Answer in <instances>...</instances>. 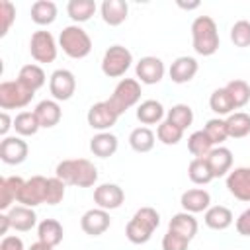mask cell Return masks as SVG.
Returning <instances> with one entry per match:
<instances>
[{
  "instance_id": "d6a6232c",
  "label": "cell",
  "mask_w": 250,
  "mask_h": 250,
  "mask_svg": "<svg viewBox=\"0 0 250 250\" xmlns=\"http://www.w3.org/2000/svg\"><path fill=\"white\" fill-rule=\"evenodd\" d=\"M209 107H211V111L213 113H217L219 117L221 115H230V113H234V104H232V98H230V94L227 92V88H217L213 94H211V98H209Z\"/></svg>"
},
{
  "instance_id": "ba28073f",
  "label": "cell",
  "mask_w": 250,
  "mask_h": 250,
  "mask_svg": "<svg viewBox=\"0 0 250 250\" xmlns=\"http://www.w3.org/2000/svg\"><path fill=\"white\" fill-rule=\"evenodd\" d=\"M29 53L37 62L49 64L57 59V43L55 37L51 35V31H35L29 39Z\"/></svg>"
},
{
  "instance_id": "ab89813d",
  "label": "cell",
  "mask_w": 250,
  "mask_h": 250,
  "mask_svg": "<svg viewBox=\"0 0 250 250\" xmlns=\"http://www.w3.org/2000/svg\"><path fill=\"white\" fill-rule=\"evenodd\" d=\"M203 131L207 133V137L211 139V143H213V145H219V146H221V143L229 137L227 121L221 119V117H213V119H209V121L205 123V127H203Z\"/></svg>"
},
{
  "instance_id": "60d3db41",
  "label": "cell",
  "mask_w": 250,
  "mask_h": 250,
  "mask_svg": "<svg viewBox=\"0 0 250 250\" xmlns=\"http://www.w3.org/2000/svg\"><path fill=\"white\" fill-rule=\"evenodd\" d=\"M156 137L164 145H178L182 141V137H184V131L180 127H176L174 123H170L168 119H164L156 129Z\"/></svg>"
},
{
  "instance_id": "7bdbcfd3",
  "label": "cell",
  "mask_w": 250,
  "mask_h": 250,
  "mask_svg": "<svg viewBox=\"0 0 250 250\" xmlns=\"http://www.w3.org/2000/svg\"><path fill=\"white\" fill-rule=\"evenodd\" d=\"M64 182L57 176L47 178V195H45V203L47 205H57L64 199Z\"/></svg>"
},
{
  "instance_id": "7402d4cb",
  "label": "cell",
  "mask_w": 250,
  "mask_h": 250,
  "mask_svg": "<svg viewBox=\"0 0 250 250\" xmlns=\"http://www.w3.org/2000/svg\"><path fill=\"white\" fill-rule=\"evenodd\" d=\"M117 146H119V141L109 131L98 133V135H94L90 139V150L98 158H109V156H113L117 152Z\"/></svg>"
},
{
  "instance_id": "e0dca14e",
  "label": "cell",
  "mask_w": 250,
  "mask_h": 250,
  "mask_svg": "<svg viewBox=\"0 0 250 250\" xmlns=\"http://www.w3.org/2000/svg\"><path fill=\"white\" fill-rule=\"evenodd\" d=\"M213 178H223L229 176L230 168H232V152L227 146H215L207 156H205Z\"/></svg>"
},
{
  "instance_id": "8992f818",
  "label": "cell",
  "mask_w": 250,
  "mask_h": 250,
  "mask_svg": "<svg viewBox=\"0 0 250 250\" xmlns=\"http://www.w3.org/2000/svg\"><path fill=\"white\" fill-rule=\"evenodd\" d=\"M139 100H141V82L135 78H121L107 102L117 111V115H123Z\"/></svg>"
},
{
  "instance_id": "30bf717a",
  "label": "cell",
  "mask_w": 250,
  "mask_h": 250,
  "mask_svg": "<svg viewBox=\"0 0 250 250\" xmlns=\"http://www.w3.org/2000/svg\"><path fill=\"white\" fill-rule=\"evenodd\" d=\"M86 119H88V125H90L92 129L104 133V131L111 129V127L117 123L119 115H117V111L109 105V102L104 100V102H96V104L88 109Z\"/></svg>"
},
{
  "instance_id": "4fadbf2b",
  "label": "cell",
  "mask_w": 250,
  "mask_h": 250,
  "mask_svg": "<svg viewBox=\"0 0 250 250\" xmlns=\"http://www.w3.org/2000/svg\"><path fill=\"white\" fill-rule=\"evenodd\" d=\"M123 201H125V191L117 184H100L94 189V203L100 209L111 211V209L121 207Z\"/></svg>"
},
{
  "instance_id": "1f68e13d",
  "label": "cell",
  "mask_w": 250,
  "mask_h": 250,
  "mask_svg": "<svg viewBox=\"0 0 250 250\" xmlns=\"http://www.w3.org/2000/svg\"><path fill=\"white\" fill-rule=\"evenodd\" d=\"M18 80L23 82L27 88H31V90L35 92V90H39L41 86H45L47 76H45V72H43V68H41L39 64H23V66L20 68Z\"/></svg>"
},
{
  "instance_id": "e575fe53",
  "label": "cell",
  "mask_w": 250,
  "mask_h": 250,
  "mask_svg": "<svg viewBox=\"0 0 250 250\" xmlns=\"http://www.w3.org/2000/svg\"><path fill=\"white\" fill-rule=\"evenodd\" d=\"M129 145L135 152H148L154 148V133L148 127H137L129 135Z\"/></svg>"
},
{
  "instance_id": "816d5d0a",
  "label": "cell",
  "mask_w": 250,
  "mask_h": 250,
  "mask_svg": "<svg viewBox=\"0 0 250 250\" xmlns=\"http://www.w3.org/2000/svg\"><path fill=\"white\" fill-rule=\"evenodd\" d=\"M178 6L180 8H184V10H195V8H199V2H178Z\"/></svg>"
},
{
  "instance_id": "b9f144b4",
  "label": "cell",
  "mask_w": 250,
  "mask_h": 250,
  "mask_svg": "<svg viewBox=\"0 0 250 250\" xmlns=\"http://www.w3.org/2000/svg\"><path fill=\"white\" fill-rule=\"evenodd\" d=\"M230 41L234 47H250V21L238 20L230 27Z\"/></svg>"
},
{
  "instance_id": "c3c4849f",
  "label": "cell",
  "mask_w": 250,
  "mask_h": 250,
  "mask_svg": "<svg viewBox=\"0 0 250 250\" xmlns=\"http://www.w3.org/2000/svg\"><path fill=\"white\" fill-rule=\"evenodd\" d=\"M10 127H14V121L10 119L8 111H2V113H0V135L6 137V133L10 131Z\"/></svg>"
},
{
  "instance_id": "277c9868",
  "label": "cell",
  "mask_w": 250,
  "mask_h": 250,
  "mask_svg": "<svg viewBox=\"0 0 250 250\" xmlns=\"http://www.w3.org/2000/svg\"><path fill=\"white\" fill-rule=\"evenodd\" d=\"M59 45L70 59H84L92 51V39L80 25H66L59 35Z\"/></svg>"
},
{
  "instance_id": "681fc988",
  "label": "cell",
  "mask_w": 250,
  "mask_h": 250,
  "mask_svg": "<svg viewBox=\"0 0 250 250\" xmlns=\"http://www.w3.org/2000/svg\"><path fill=\"white\" fill-rule=\"evenodd\" d=\"M8 229H12L10 219H8V213H0V234H4V236H6Z\"/></svg>"
},
{
  "instance_id": "603a6c76",
  "label": "cell",
  "mask_w": 250,
  "mask_h": 250,
  "mask_svg": "<svg viewBox=\"0 0 250 250\" xmlns=\"http://www.w3.org/2000/svg\"><path fill=\"white\" fill-rule=\"evenodd\" d=\"M8 219L12 229L20 230V232H27L37 225V215L33 211V207H25V205H16L8 211Z\"/></svg>"
},
{
  "instance_id": "52a82bcc",
  "label": "cell",
  "mask_w": 250,
  "mask_h": 250,
  "mask_svg": "<svg viewBox=\"0 0 250 250\" xmlns=\"http://www.w3.org/2000/svg\"><path fill=\"white\" fill-rule=\"evenodd\" d=\"M133 62V55L127 47L123 45H111L105 53H104V59H102V72L109 78H119L123 76L129 66Z\"/></svg>"
},
{
  "instance_id": "8d00e7d4",
  "label": "cell",
  "mask_w": 250,
  "mask_h": 250,
  "mask_svg": "<svg viewBox=\"0 0 250 250\" xmlns=\"http://www.w3.org/2000/svg\"><path fill=\"white\" fill-rule=\"evenodd\" d=\"M166 119L170 123H174L176 127H180L182 131H186L191 123H193V109L188 105V104H176L168 109L166 113Z\"/></svg>"
},
{
  "instance_id": "484cf974",
  "label": "cell",
  "mask_w": 250,
  "mask_h": 250,
  "mask_svg": "<svg viewBox=\"0 0 250 250\" xmlns=\"http://www.w3.org/2000/svg\"><path fill=\"white\" fill-rule=\"evenodd\" d=\"M37 236L41 242L49 244V246H57L62 242V236H64V230H62V225L57 221V219H43L39 225H37Z\"/></svg>"
},
{
  "instance_id": "cb8c5ba5",
  "label": "cell",
  "mask_w": 250,
  "mask_h": 250,
  "mask_svg": "<svg viewBox=\"0 0 250 250\" xmlns=\"http://www.w3.org/2000/svg\"><path fill=\"white\" fill-rule=\"evenodd\" d=\"M33 111H35V115H37L39 125L45 127V129L55 127V125L61 121V117H62V111H61V105H59L57 100H43V102H39V104L35 105Z\"/></svg>"
},
{
  "instance_id": "f907efd6",
  "label": "cell",
  "mask_w": 250,
  "mask_h": 250,
  "mask_svg": "<svg viewBox=\"0 0 250 250\" xmlns=\"http://www.w3.org/2000/svg\"><path fill=\"white\" fill-rule=\"evenodd\" d=\"M29 250H53V246H49V244H45V242L37 240V242H33V244L29 246Z\"/></svg>"
},
{
  "instance_id": "9c48e42d",
  "label": "cell",
  "mask_w": 250,
  "mask_h": 250,
  "mask_svg": "<svg viewBox=\"0 0 250 250\" xmlns=\"http://www.w3.org/2000/svg\"><path fill=\"white\" fill-rule=\"evenodd\" d=\"M49 92L53 96V100L57 102H66L74 96L76 92V78L70 70L66 68H57L51 78H49Z\"/></svg>"
},
{
  "instance_id": "83f0119b",
  "label": "cell",
  "mask_w": 250,
  "mask_h": 250,
  "mask_svg": "<svg viewBox=\"0 0 250 250\" xmlns=\"http://www.w3.org/2000/svg\"><path fill=\"white\" fill-rule=\"evenodd\" d=\"M162 117H164V107L158 100H145L137 107V119L143 125H154V123L160 125Z\"/></svg>"
},
{
  "instance_id": "7dc6e473",
  "label": "cell",
  "mask_w": 250,
  "mask_h": 250,
  "mask_svg": "<svg viewBox=\"0 0 250 250\" xmlns=\"http://www.w3.org/2000/svg\"><path fill=\"white\" fill-rule=\"evenodd\" d=\"M0 250H23V240L20 236H4L0 242Z\"/></svg>"
},
{
  "instance_id": "836d02e7",
  "label": "cell",
  "mask_w": 250,
  "mask_h": 250,
  "mask_svg": "<svg viewBox=\"0 0 250 250\" xmlns=\"http://www.w3.org/2000/svg\"><path fill=\"white\" fill-rule=\"evenodd\" d=\"M14 129L18 137H33L41 129L35 111H20L14 119Z\"/></svg>"
},
{
  "instance_id": "f35d334b",
  "label": "cell",
  "mask_w": 250,
  "mask_h": 250,
  "mask_svg": "<svg viewBox=\"0 0 250 250\" xmlns=\"http://www.w3.org/2000/svg\"><path fill=\"white\" fill-rule=\"evenodd\" d=\"M225 88H227V92L232 98L234 109H240V107H244L250 102V86H248V82L236 78V80H230Z\"/></svg>"
},
{
  "instance_id": "4316f807",
  "label": "cell",
  "mask_w": 250,
  "mask_h": 250,
  "mask_svg": "<svg viewBox=\"0 0 250 250\" xmlns=\"http://www.w3.org/2000/svg\"><path fill=\"white\" fill-rule=\"evenodd\" d=\"M168 230L178 232V234L186 236L188 240H191V238L197 234V221H195V217H193L191 213L182 211V213H176V215L170 219Z\"/></svg>"
},
{
  "instance_id": "5b68a950",
  "label": "cell",
  "mask_w": 250,
  "mask_h": 250,
  "mask_svg": "<svg viewBox=\"0 0 250 250\" xmlns=\"http://www.w3.org/2000/svg\"><path fill=\"white\" fill-rule=\"evenodd\" d=\"M35 92L27 88L23 82L16 80H6L0 84V107L6 109H21L33 100Z\"/></svg>"
},
{
  "instance_id": "bcb514c9",
  "label": "cell",
  "mask_w": 250,
  "mask_h": 250,
  "mask_svg": "<svg viewBox=\"0 0 250 250\" xmlns=\"http://www.w3.org/2000/svg\"><path fill=\"white\" fill-rule=\"evenodd\" d=\"M236 230L242 236H250V207L246 211H242L240 217L236 219Z\"/></svg>"
},
{
  "instance_id": "9a60e30c",
  "label": "cell",
  "mask_w": 250,
  "mask_h": 250,
  "mask_svg": "<svg viewBox=\"0 0 250 250\" xmlns=\"http://www.w3.org/2000/svg\"><path fill=\"white\" fill-rule=\"evenodd\" d=\"M227 189L240 201H250V166H240L229 172Z\"/></svg>"
},
{
  "instance_id": "d4e9b609",
  "label": "cell",
  "mask_w": 250,
  "mask_h": 250,
  "mask_svg": "<svg viewBox=\"0 0 250 250\" xmlns=\"http://www.w3.org/2000/svg\"><path fill=\"white\" fill-rule=\"evenodd\" d=\"M205 225L213 230H225L232 225V211L225 205H213L205 211Z\"/></svg>"
},
{
  "instance_id": "ffe728a7",
  "label": "cell",
  "mask_w": 250,
  "mask_h": 250,
  "mask_svg": "<svg viewBox=\"0 0 250 250\" xmlns=\"http://www.w3.org/2000/svg\"><path fill=\"white\" fill-rule=\"evenodd\" d=\"M180 203L184 207L186 213H201V211H207L209 209V203H211V195L209 191L201 189V188H193V189H188L182 193L180 197Z\"/></svg>"
},
{
  "instance_id": "2e32d148",
  "label": "cell",
  "mask_w": 250,
  "mask_h": 250,
  "mask_svg": "<svg viewBox=\"0 0 250 250\" xmlns=\"http://www.w3.org/2000/svg\"><path fill=\"white\" fill-rule=\"evenodd\" d=\"M109 225H111L109 213H107L105 209H100V207L88 209V211L82 215V219H80L82 230H84L86 234H90V236H100V234H104V232L109 229Z\"/></svg>"
},
{
  "instance_id": "8fae6325",
  "label": "cell",
  "mask_w": 250,
  "mask_h": 250,
  "mask_svg": "<svg viewBox=\"0 0 250 250\" xmlns=\"http://www.w3.org/2000/svg\"><path fill=\"white\" fill-rule=\"evenodd\" d=\"M45 195H47V178L31 176L29 180H25L18 203H21L25 207H35V205L45 203Z\"/></svg>"
},
{
  "instance_id": "7c38bea8",
  "label": "cell",
  "mask_w": 250,
  "mask_h": 250,
  "mask_svg": "<svg viewBox=\"0 0 250 250\" xmlns=\"http://www.w3.org/2000/svg\"><path fill=\"white\" fill-rule=\"evenodd\" d=\"M29 146L21 137H4L0 143V158L4 164H21L27 158Z\"/></svg>"
},
{
  "instance_id": "f546056e",
  "label": "cell",
  "mask_w": 250,
  "mask_h": 250,
  "mask_svg": "<svg viewBox=\"0 0 250 250\" xmlns=\"http://www.w3.org/2000/svg\"><path fill=\"white\" fill-rule=\"evenodd\" d=\"M225 121H227L229 137L242 139V137L250 135V113H246V111H234Z\"/></svg>"
},
{
  "instance_id": "ee69618b",
  "label": "cell",
  "mask_w": 250,
  "mask_h": 250,
  "mask_svg": "<svg viewBox=\"0 0 250 250\" xmlns=\"http://www.w3.org/2000/svg\"><path fill=\"white\" fill-rule=\"evenodd\" d=\"M16 20V6L8 0H0V37H4Z\"/></svg>"
},
{
  "instance_id": "d6986e66",
  "label": "cell",
  "mask_w": 250,
  "mask_h": 250,
  "mask_svg": "<svg viewBox=\"0 0 250 250\" xmlns=\"http://www.w3.org/2000/svg\"><path fill=\"white\" fill-rule=\"evenodd\" d=\"M23 184L25 180H21L20 176H8L0 180V211L12 209V203L20 199Z\"/></svg>"
},
{
  "instance_id": "d590c367",
  "label": "cell",
  "mask_w": 250,
  "mask_h": 250,
  "mask_svg": "<svg viewBox=\"0 0 250 250\" xmlns=\"http://www.w3.org/2000/svg\"><path fill=\"white\" fill-rule=\"evenodd\" d=\"M188 150L193 154V158H205L213 150V143L207 137V133L201 129L188 137Z\"/></svg>"
},
{
  "instance_id": "44dd1931",
  "label": "cell",
  "mask_w": 250,
  "mask_h": 250,
  "mask_svg": "<svg viewBox=\"0 0 250 250\" xmlns=\"http://www.w3.org/2000/svg\"><path fill=\"white\" fill-rule=\"evenodd\" d=\"M100 10H102V20L107 25L115 27V25H121L127 20L129 4L125 0H104Z\"/></svg>"
},
{
  "instance_id": "5bb4252c",
  "label": "cell",
  "mask_w": 250,
  "mask_h": 250,
  "mask_svg": "<svg viewBox=\"0 0 250 250\" xmlns=\"http://www.w3.org/2000/svg\"><path fill=\"white\" fill-rule=\"evenodd\" d=\"M164 72H166L164 62L158 57H150V55L143 57L135 66V74L143 84H158L164 78Z\"/></svg>"
},
{
  "instance_id": "4dcf8cb0",
  "label": "cell",
  "mask_w": 250,
  "mask_h": 250,
  "mask_svg": "<svg viewBox=\"0 0 250 250\" xmlns=\"http://www.w3.org/2000/svg\"><path fill=\"white\" fill-rule=\"evenodd\" d=\"M66 14L72 21L84 23L96 14V2L94 0H70L66 4Z\"/></svg>"
},
{
  "instance_id": "7a4b0ae2",
  "label": "cell",
  "mask_w": 250,
  "mask_h": 250,
  "mask_svg": "<svg viewBox=\"0 0 250 250\" xmlns=\"http://www.w3.org/2000/svg\"><path fill=\"white\" fill-rule=\"evenodd\" d=\"M191 43L193 51L201 57H211L219 51L221 39L217 31V23L209 16H197L191 23Z\"/></svg>"
},
{
  "instance_id": "f1b7e54d",
  "label": "cell",
  "mask_w": 250,
  "mask_h": 250,
  "mask_svg": "<svg viewBox=\"0 0 250 250\" xmlns=\"http://www.w3.org/2000/svg\"><path fill=\"white\" fill-rule=\"evenodd\" d=\"M31 20L37 25H49L57 20V4L51 0H37L31 4Z\"/></svg>"
},
{
  "instance_id": "6da1fadb",
  "label": "cell",
  "mask_w": 250,
  "mask_h": 250,
  "mask_svg": "<svg viewBox=\"0 0 250 250\" xmlns=\"http://www.w3.org/2000/svg\"><path fill=\"white\" fill-rule=\"evenodd\" d=\"M55 176L61 178L66 186L90 188L98 182V168L86 158H68L57 164Z\"/></svg>"
},
{
  "instance_id": "74e56055",
  "label": "cell",
  "mask_w": 250,
  "mask_h": 250,
  "mask_svg": "<svg viewBox=\"0 0 250 250\" xmlns=\"http://www.w3.org/2000/svg\"><path fill=\"white\" fill-rule=\"evenodd\" d=\"M188 176H189V180H191L193 184H197V186H205V184H209L211 180H215L205 158H193V160L189 162V166H188Z\"/></svg>"
},
{
  "instance_id": "3957f363",
  "label": "cell",
  "mask_w": 250,
  "mask_h": 250,
  "mask_svg": "<svg viewBox=\"0 0 250 250\" xmlns=\"http://www.w3.org/2000/svg\"><path fill=\"white\" fill-rule=\"evenodd\" d=\"M160 225V215L154 207H141L125 227V236L133 244H145Z\"/></svg>"
},
{
  "instance_id": "ac0fdd59",
  "label": "cell",
  "mask_w": 250,
  "mask_h": 250,
  "mask_svg": "<svg viewBox=\"0 0 250 250\" xmlns=\"http://www.w3.org/2000/svg\"><path fill=\"white\" fill-rule=\"evenodd\" d=\"M199 64L193 57H178L172 64H170V80L176 84H186L189 80H193V76L197 74Z\"/></svg>"
},
{
  "instance_id": "f6af8a7d",
  "label": "cell",
  "mask_w": 250,
  "mask_h": 250,
  "mask_svg": "<svg viewBox=\"0 0 250 250\" xmlns=\"http://www.w3.org/2000/svg\"><path fill=\"white\" fill-rule=\"evenodd\" d=\"M191 240H188L186 236L178 234V232H172L168 230L162 238V250H188Z\"/></svg>"
}]
</instances>
